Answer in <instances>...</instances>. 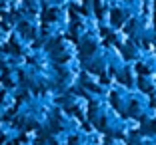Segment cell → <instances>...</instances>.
<instances>
[{"label":"cell","instance_id":"cell-2","mask_svg":"<svg viewBox=\"0 0 156 145\" xmlns=\"http://www.w3.org/2000/svg\"><path fill=\"white\" fill-rule=\"evenodd\" d=\"M112 22L114 24L122 22V14H120V10H112Z\"/></svg>","mask_w":156,"mask_h":145},{"label":"cell","instance_id":"cell-3","mask_svg":"<svg viewBox=\"0 0 156 145\" xmlns=\"http://www.w3.org/2000/svg\"><path fill=\"white\" fill-rule=\"evenodd\" d=\"M54 18H56V12H54V10H50V12L44 16V22H52Z\"/></svg>","mask_w":156,"mask_h":145},{"label":"cell","instance_id":"cell-1","mask_svg":"<svg viewBox=\"0 0 156 145\" xmlns=\"http://www.w3.org/2000/svg\"><path fill=\"white\" fill-rule=\"evenodd\" d=\"M92 52H94V44H92V42H86V44L82 46V54L88 56V54H92Z\"/></svg>","mask_w":156,"mask_h":145}]
</instances>
